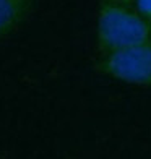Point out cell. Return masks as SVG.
<instances>
[{"label":"cell","mask_w":151,"mask_h":159,"mask_svg":"<svg viewBox=\"0 0 151 159\" xmlns=\"http://www.w3.org/2000/svg\"><path fill=\"white\" fill-rule=\"evenodd\" d=\"M151 41V21L127 3L103 0L98 13V49L101 55Z\"/></svg>","instance_id":"6da1fadb"},{"label":"cell","mask_w":151,"mask_h":159,"mask_svg":"<svg viewBox=\"0 0 151 159\" xmlns=\"http://www.w3.org/2000/svg\"><path fill=\"white\" fill-rule=\"evenodd\" d=\"M98 70L119 81L151 88V41L101 55Z\"/></svg>","instance_id":"7a4b0ae2"},{"label":"cell","mask_w":151,"mask_h":159,"mask_svg":"<svg viewBox=\"0 0 151 159\" xmlns=\"http://www.w3.org/2000/svg\"><path fill=\"white\" fill-rule=\"evenodd\" d=\"M34 0H0V39L13 33L28 18Z\"/></svg>","instance_id":"3957f363"},{"label":"cell","mask_w":151,"mask_h":159,"mask_svg":"<svg viewBox=\"0 0 151 159\" xmlns=\"http://www.w3.org/2000/svg\"><path fill=\"white\" fill-rule=\"evenodd\" d=\"M136 11L141 16H145L148 21H151V0H135Z\"/></svg>","instance_id":"277c9868"},{"label":"cell","mask_w":151,"mask_h":159,"mask_svg":"<svg viewBox=\"0 0 151 159\" xmlns=\"http://www.w3.org/2000/svg\"><path fill=\"white\" fill-rule=\"evenodd\" d=\"M112 2H120V3H127V5H130V2H135V0H112Z\"/></svg>","instance_id":"5b68a950"}]
</instances>
